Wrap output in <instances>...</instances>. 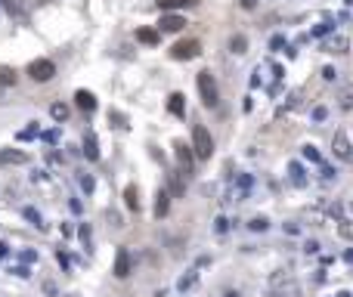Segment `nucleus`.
I'll use <instances>...</instances> for the list:
<instances>
[{
  "instance_id": "9b49d317",
  "label": "nucleus",
  "mask_w": 353,
  "mask_h": 297,
  "mask_svg": "<svg viewBox=\"0 0 353 297\" xmlns=\"http://www.w3.org/2000/svg\"><path fill=\"white\" fill-rule=\"evenodd\" d=\"M158 37H161V34H158L155 28H140V31H137V41H140V44H149V47L158 44Z\"/></svg>"
},
{
  "instance_id": "aec40b11",
  "label": "nucleus",
  "mask_w": 353,
  "mask_h": 297,
  "mask_svg": "<svg viewBox=\"0 0 353 297\" xmlns=\"http://www.w3.org/2000/svg\"><path fill=\"white\" fill-rule=\"evenodd\" d=\"M344 238H353V223H341V229H338Z\"/></svg>"
},
{
  "instance_id": "412c9836",
  "label": "nucleus",
  "mask_w": 353,
  "mask_h": 297,
  "mask_svg": "<svg viewBox=\"0 0 353 297\" xmlns=\"http://www.w3.org/2000/svg\"><path fill=\"white\" fill-rule=\"evenodd\" d=\"M341 105H344V108H350V105H353V93H344V102H341Z\"/></svg>"
},
{
  "instance_id": "1a4fd4ad",
  "label": "nucleus",
  "mask_w": 353,
  "mask_h": 297,
  "mask_svg": "<svg viewBox=\"0 0 353 297\" xmlns=\"http://www.w3.org/2000/svg\"><path fill=\"white\" fill-rule=\"evenodd\" d=\"M174 148H177V161H180V167H183V174H189V167H192V152H189V145H186V142H177Z\"/></svg>"
},
{
  "instance_id": "9d476101",
  "label": "nucleus",
  "mask_w": 353,
  "mask_h": 297,
  "mask_svg": "<svg viewBox=\"0 0 353 297\" xmlns=\"http://www.w3.org/2000/svg\"><path fill=\"white\" fill-rule=\"evenodd\" d=\"M74 102H78V108H84V111H93V108H96V99H93L90 90H78V93H74Z\"/></svg>"
},
{
  "instance_id": "0eeeda50",
  "label": "nucleus",
  "mask_w": 353,
  "mask_h": 297,
  "mask_svg": "<svg viewBox=\"0 0 353 297\" xmlns=\"http://www.w3.org/2000/svg\"><path fill=\"white\" fill-rule=\"evenodd\" d=\"M28 155L22 148H0V164H25Z\"/></svg>"
},
{
  "instance_id": "f03ea898",
  "label": "nucleus",
  "mask_w": 353,
  "mask_h": 297,
  "mask_svg": "<svg viewBox=\"0 0 353 297\" xmlns=\"http://www.w3.org/2000/svg\"><path fill=\"white\" fill-rule=\"evenodd\" d=\"M192 148H195V158H201V161L214 155V139L208 133V127H201V124L192 127Z\"/></svg>"
},
{
  "instance_id": "20e7f679",
  "label": "nucleus",
  "mask_w": 353,
  "mask_h": 297,
  "mask_svg": "<svg viewBox=\"0 0 353 297\" xmlns=\"http://www.w3.org/2000/svg\"><path fill=\"white\" fill-rule=\"evenodd\" d=\"M198 53H201V44L195 41V37H189V41H177L174 50H171L174 59H195Z\"/></svg>"
},
{
  "instance_id": "a211bd4d",
  "label": "nucleus",
  "mask_w": 353,
  "mask_h": 297,
  "mask_svg": "<svg viewBox=\"0 0 353 297\" xmlns=\"http://www.w3.org/2000/svg\"><path fill=\"white\" fill-rule=\"evenodd\" d=\"M50 115H53L56 121H65V118H68V105H62V102H53V105H50Z\"/></svg>"
},
{
  "instance_id": "423d86ee",
  "label": "nucleus",
  "mask_w": 353,
  "mask_h": 297,
  "mask_svg": "<svg viewBox=\"0 0 353 297\" xmlns=\"http://www.w3.org/2000/svg\"><path fill=\"white\" fill-rule=\"evenodd\" d=\"M183 25H186V19H183V16H177V13H164V16H161V22H158V31L174 34V31H180Z\"/></svg>"
},
{
  "instance_id": "f8f14e48",
  "label": "nucleus",
  "mask_w": 353,
  "mask_h": 297,
  "mask_svg": "<svg viewBox=\"0 0 353 297\" xmlns=\"http://www.w3.org/2000/svg\"><path fill=\"white\" fill-rule=\"evenodd\" d=\"M84 155H87L90 161H96V158H99V148H96V136H93V133H87V136H84Z\"/></svg>"
},
{
  "instance_id": "6e6552de",
  "label": "nucleus",
  "mask_w": 353,
  "mask_h": 297,
  "mask_svg": "<svg viewBox=\"0 0 353 297\" xmlns=\"http://www.w3.org/2000/svg\"><path fill=\"white\" fill-rule=\"evenodd\" d=\"M115 275H118V278H127V275H130V254H127L124 248H121L118 257H115Z\"/></svg>"
},
{
  "instance_id": "7ed1b4c3",
  "label": "nucleus",
  "mask_w": 353,
  "mask_h": 297,
  "mask_svg": "<svg viewBox=\"0 0 353 297\" xmlns=\"http://www.w3.org/2000/svg\"><path fill=\"white\" fill-rule=\"evenodd\" d=\"M28 74H31V81L47 84V81H53V78H56V65H53L50 59H34V62L28 65Z\"/></svg>"
},
{
  "instance_id": "4468645a",
  "label": "nucleus",
  "mask_w": 353,
  "mask_h": 297,
  "mask_svg": "<svg viewBox=\"0 0 353 297\" xmlns=\"http://www.w3.org/2000/svg\"><path fill=\"white\" fill-rule=\"evenodd\" d=\"M167 208H171V195H167V192H158V201H155V217L161 220V217L167 214Z\"/></svg>"
},
{
  "instance_id": "2eb2a0df",
  "label": "nucleus",
  "mask_w": 353,
  "mask_h": 297,
  "mask_svg": "<svg viewBox=\"0 0 353 297\" xmlns=\"http://www.w3.org/2000/svg\"><path fill=\"white\" fill-rule=\"evenodd\" d=\"M16 84V71L10 68V65H0V90L4 87H13Z\"/></svg>"
},
{
  "instance_id": "f257e3e1",
  "label": "nucleus",
  "mask_w": 353,
  "mask_h": 297,
  "mask_svg": "<svg viewBox=\"0 0 353 297\" xmlns=\"http://www.w3.org/2000/svg\"><path fill=\"white\" fill-rule=\"evenodd\" d=\"M195 84H198V96H201V102L208 105V108H214L217 105V99H220V93H217V81H214V74L211 71H198V78H195Z\"/></svg>"
},
{
  "instance_id": "6ab92c4d",
  "label": "nucleus",
  "mask_w": 353,
  "mask_h": 297,
  "mask_svg": "<svg viewBox=\"0 0 353 297\" xmlns=\"http://www.w3.org/2000/svg\"><path fill=\"white\" fill-rule=\"evenodd\" d=\"M167 108H171L174 115H183V93H174L171 102H167Z\"/></svg>"
},
{
  "instance_id": "39448f33",
  "label": "nucleus",
  "mask_w": 353,
  "mask_h": 297,
  "mask_svg": "<svg viewBox=\"0 0 353 297\" xmlns=\"http://www.w3.org/2000/svg\"><path fill=\"white\" fill-rule=\"evenodd\" d=\"M331 148H334V155H338V158L353 161V148H350V142H347V133H344V130H338V133H334Z\"/></svg>"
},
{
  "instance_id": "f3484780",
  "label": "nucleus",
  "mask_w": 353,
  "mask_h": 297,
  "mask_svg": "<svg viewBox=\"0 0 353 297\" xmlns=\"http://www.w3.org/2000/svg\"><path fill=\"white\" fill-rule=\"evenodd\" d=\"M245 47H248V37H245V34H232L229 50H232V53H245Z\"/></svg>"
},
{
  "instance_id": "4be33fe9",
  "label": "nucleus",
  "mask_w": 353,
  "mask_h": 297,
  "mask_svg": "<svg viewBox=\"0 0 353 297\" xmlns=\"http://www.w3.org/2000/svg\"><path fill=\"white\" fill-rule=\"evenodd\" d=\"M0 257H7V245H4V241H0Z\"/></svg>"
},
{
  "instance_id": "ddd939ff",
  "label": "nucleus",
  "mask_w": 353,
  "mask_h": 297,
  "mask_svg": "<svg viewBox=\"0 0 353 297\" xmlns=\"http://www.w3.org/2000/svg\"><path fill=\"white\" fill-rule=\"evenodd\" d=\"M124 201H127L130 211H140V192H137V186H127V189H124Z\"/></svg>"
},
{
  "instance_id": "dca6fc26",
  "label": "nucleus",
  "mask_w": 353,
  "mask_h": 297,
  "mask_svg": "<svg viewBox=\"0 0 353 297\" xmlns=\"http://www.w3.org/2000/svg\"><path fill=\"white\" fill-rule=\"evenodd\" d=\"M189 4H198V0H158V7L167 13V10H180V7H189Z\"/></svg>"
}]
</instances>
